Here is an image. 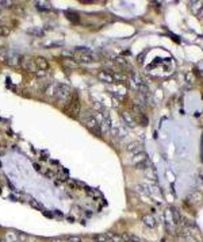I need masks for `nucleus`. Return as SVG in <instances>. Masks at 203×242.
<instances>
[{"instance_id": "obj_1", "label": "nucleus", "mask_w": 203, "mask_h": 242, "mask_svg": "<svg viewBox=\"0 0 203 242\" xmlns=\"http://www.w3.org/2000/svg\"><path fill=\"white\" fill-rule=\"evenodd\" d=\"M81 121H83V123L87 127L89 128L91 131H93L95 134H98V135H100L103 133L102 128H100V123H99L98 118H96L93 114H89V112H87V114L81 115Z\"/></svg>"}, {"instance_id": "obj_2", "label": "nucleus", "mask_w": 203, "mask_h": 242, "mask_svg": "<svg viewBox=\"0 0 203 242\" xmlns=\"http://www.w3.org/2000/svg\"><path fill=\"white\" fill-rule=\"evenodd\" d=\"M68 100H69V102H68L67 107H65V111L72 116H79V114H80L79 96H77L76 93H73V95H71V97Z\"/></svg>"}, {"instance_id": "obj_3", "label": "nucleus", "mask_w": 203, "mask_h": 242, "mask_svg": "<svg viewBox=\"0 0 203 242\" xmlns=\"http://www.w3.org/2000/svg\"><path fill=\"white\" fill-rule=\"evenodd\" d=\"M71 88L68 85H64V84H54V95L57 99L61 100H68L71 97Z\"/></svg>"}, {"instance_id": "obj_4", "label": "nucleus", "mask_w": 203, "mask_h": 242, "mask_svg": "<svg viewBox=\"0 0 203 242\" xmlns=\"http://www.w3.org/2000/svg\"><path fill=\"white\" fill-rule=\"evenodd\" d=\"M74 58H77L81 62H87V64L95 61V56L92 54L91 50H89V52H87V53H79L77 56H74Z\"/></svg>"}, {"instance_id": "obj_5", "label": "nucleus", "mask_w": 203, "mask_h": 242, "mask_svg": "<svg viewBox=\"0 0 203 242\" xmlns=\"http://www.w3.org/2000/svg\"><path fill=\"white\" fill-rule=\"evenodd\" d=\"M20 65H22V68H24L26 70L34 72V73L38 70L37 67H35V64L33 62V60H31V58H23V60H20Z\"/></svg>"}, {"instance_id": "obj_6", "label": "nucleus", "mask_w": 203, "mask_h": 242, "mask_svg": "<svg viewBox=\"0 0 203 242\" xmlns=\"http://www.w3.org/2000/svg\"><path fill=\"white\" fill-rule=\"evenodd\" d=\"M34 64H35L37 69H39V70H48L49 69L48 61H46L43 57H37L35 60H34Z\"/></svg>"}, {"instance_id": "obj_7", "label": "nucleus", "mask_w": 203, "mask_h": 242, "mask_svg": "<svg viewBox=\"0 0 203 242\" xmlns=\"http://www.w3.org/2000/svg\"><path fill=\"white\" fill-rule=\"evenodd\" d=\"M126 149H127V152H130L132 154H138V153L143 152V150H142V145H141V143H138V142H132V143H129Z\"/></svg>"}, {"instance_id": "obj_8", "label": "nucleus", "mask_w": 203, "mask_h": 242, "mask_svg": "<svg viewBox=\"0 0 203 242\" xmlns=\"http://www.w3.org/2000/svg\"><path fill=\"white\" fill-rule=\"evenodd\" d=\"M98 78L100 81H104V83H112L114 81V76L108 73V70H100L98 73Z\"/></svg>"}, {"instance_id": "obj_9", "label": "nucleus", "mask_w": 203, "mask_h": 242, "mask_svg": "<svg viewBox=\"0 0 203 242\" xmlns=\"http://www.w3.org/2000/svg\"><path fill=\"white\" fill-rule=\"evenodd\" d=\"M122 118L125 119V122H126L129 126H136V119L133 118V115L130 114V112L123 111V112H122Z\"/></svg>"}, {"instance_id": "obj_10", "label": "nucleus", "mask_w": 203, "mask_h": 242, "mask_svg": "<svg viewBox=\"0 0 203 242\" xmlns=\"http://www.w3.org/2000/svg\"><path fill=\"white\" fill-rule=\"evenodd\" d=\"M142 222L145 223L148 227H154V225H156V221H154V218H153L152 215H143L142 216Z\"/></svg>"}, {"instance_id": "obj_11", "label": "nucleus", "mask_w": 203, "mask_h": 242, "mask_svg": "<svg viewBox=\"0 0 203 242\" xmlns=\"http://www.w3.org/2000/svg\"><path fill=\"white\" fill-rule=\"evenodd\" d=\"M62 64H64V67L71 68V69H74V68L77 67L76 60H72V58H65L64 61H62Z\"/></svg>"}, {"instance_id": "obj_12", "label": "nucleus", "mask_w": 203, "mask_h": 242, "mask_svg": "<svg viewBox=\"0 0 203 242\" xmlns=\"http://www.w3.org/2000/svg\"><path fill=\"white\" fill-rule=\"evenodd\" d=\"M5 241L7 242H16L18 241V235L12 231H8L5 233Z\"/></svg>"}, {"instance_id": "obj_13", "label": "nucleus", "mask_w": 203, "mask_h": 242, "mask_svg": "<svg viewBox=\"0 0 203 242\" xmlns=\"http://www.w3.org/2000/svg\"><path fill=\"white\" fill-rule=\"evenodd\" d=\"M114 134L117 137H121V138H125L127 135V131L126 130H123V128H119V127H115L114 128Z\"/></svg>"}, {"instance_id": "obj_14", "label": "nucleus", "mask_w": 203, "mask_h": 242, "mask_svg": "<svg viewBox=\"0 0 203 242\" xmlns=\"http://www.w3.org/2000/svg\"><path fill=\"white\" fill-rule=\"evenodd\" d=\"M93 240H95L96 242H106L108 240V235L107 234H98L93 237Z\"/></svg>"}, {"instance_id": "obj_15", "label": "nucleus", "mask_w": 203, "mask_h": 242, "mask_svg": "<svg viewBox=\"0 0 203 242\" xmlns=\"http://www.w3.org/2000/svg\"><path fill=\"white\" fill-rule=\"evenodd\" d=\"M7 60H8V52L5 49H2L0 50V61L5 62Z\"/></svg>"}, {"instance_id": "obj_16", "label": "nucleus", "mask_w": 203, "mask_h": 242, "mask_svg": "<svg viewBox=\"0 0 203 242\" xmlns=\"http://www.w3.org/2000/svg\"><path fill=\"white\" fill-rule=\"evenodd\" d=\"M45 93H46V95H49V96L54 95V84H49V85L46 87V89H45Z\"/></svg>"}, {"instance_id": "obj_17", "label": "nucleus", "mask_w": 203, "mask_h": 242, "mask_svg": "<svg viewBox=\"0 0 203 242\" xmlns=\"http://www.w3.org/2000/svg\"><path fill=\"white\" fill-rule=\"evenodd\" d=\"M67 15H68V19H71V20H73V22L74 20H76V22L79 20V16H77L76 14H71V12H68Z\"/></svg>"}, {"instance_id": "obj_18", "label": "nucleus", "mask_w": 203, "mask_h": 242, "mask_svg": "<svg viewBox=\"0 0 203 242\" xmlns=\"http://www.w3.org/2000/svg\"><path fill=\"white\" fill-rule=\"evenodd\" d=\"M67 242H81V238L80 237H68Z\"/></svg>"}, {"instance_id": "obj_19", "label": "nucleus", "mask_w": 203, "mask_h": 242, "mask_svg": "<svg viewBox=\"0 0 203 242\" xmlns=\"http://www.w3.org/2000/svg\"><path fill=\"white\" fill-rule=\"evenodd\" d=\"M117 62H118V64H122V65H129V61H127L126 58H123V57L117 58Z\"/></svg>"}, {"instance_id": "obj_20", "label": "nucleus", "mask_w": 203, "mask_h": 242, "mask_svg": "<svg viewBox=\"0 0 203 242\" xmlns=\"http://www.w3.org/2000/svg\"><path fill=\"white\" fill-rule=\"evenodd\" d=\"M30 204H31V206H33V207H35V208H38V210H42V211H43V208L39 206L38 203L35 202V200H31V202H30Z\"/></svg>"}, {"instance_id": "obj_21", "label": "nucleus", "mask_w": 203, "mask_h": 242, "mask_svg": "<svg viewBox=\"0 0 203 242\" xmlns=\"http://www.w3.org/2000/svg\"><path fill=\"white\" fill-rule=\"evenodd\" d=\"M35 76H38V77H43V76H46V70H37L35 72Z\"/></svg>"}]
</instances>
